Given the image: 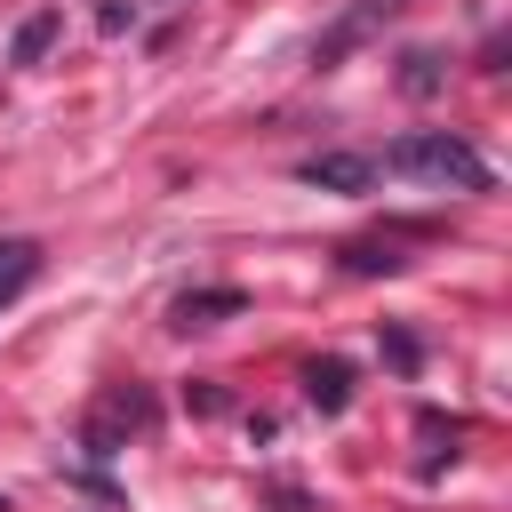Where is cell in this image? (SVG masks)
<instances>
[{
	"mask_svg": "<svg viewBox=\"0 0 512 512\" xmlns=\"http://www.w3.org/2000/svg\"><path fill=\"white\" fill-rule=\"evenodd\" d=\"M384 168H400V176H424V184H456V192H488V160H480L464 136H448V128L400 136V144L384 152Z\"/></svg>",
	"mask_w": 512,
	"mask_h": 512,
	"instance_id": "6da1fadb",
	"label": "cell"
},
{
	"mask_svg": "<svg viewBox=\"0 0 512 512\" xmlns=\"http://www.w3.org/2000/svg\"><path fill=\"white\" fill-rule=\"evenodd\" d=\"M32 272H40V248L32 240H0V312L32 288Z\"/></svg>",
	"mask_w": 512,
	"mask_h": 512,
	"instance_id": "3957f363",
	"label": "cell"
},
{
	"mask_svg": "<svg viewBox=\"0 0 512 512\" xmlns=\"http://www.w3.org/2000/svg\"><path fill=\"white\" fill-rule=\"evenodd\" d=\"M304 184H328V192H368V184H376V160H360V152H328V160H304Z\"/></svg>",
	"mask_w": 512,
	"mask_h": 512,
	"instance_id": "7a4b0ae2",
	"label": "cell"
},
{
	"mask_svg": "<svg viewBox=\"0 0 512 512\" xmlns=\"http://www.w3.org/2000/svg\"><path fill=\"white\" fill-rule=\"evenodd\" d=\"M56 32H64V8H40V16H24V24H16V48H8V56H16V64H40Z\"/></svg>",
	"mask_w": 512,
	"mask_h": 512,
	"instance_id": "277c9868",
	"label": "cell"
},
{
	"mask_svg": "<svg viewBox=\"0 0 512 512\" xmlns=\"http://www.w3.org/2000/svg\"><path fill=\"white\" fill-rule=\"evenodd\" d=\"M312 400H320V408H344V368H336V360L312 368Z\"/></svg>",
	"mask_w": 512,
	"mask_h": 512,
	"instance_id": "5b68a950",
	"label": "cell"
}]
</instances>
